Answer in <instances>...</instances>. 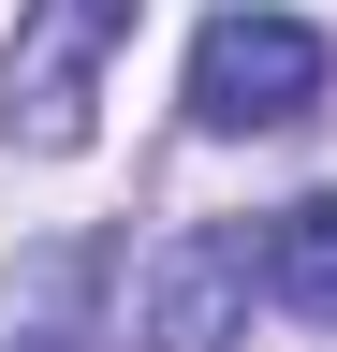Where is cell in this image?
I'll return each mask as SVG.
<instances>
[{"label":"cell","instance_id":"cell-2","mask_svg":"<svg viewBox=\"0 0 337 352\" xmlns=\"http://www.w3.org/2000/svg\"><path fill=\"white\" fill-rule=\"evenodd\" d=\"M323 30L308 15H279V0H235V15H205V44H191V118L205 132H293L323 103Z\"/></svg>","mask_w":337,"mask_h":352},{"label":"cell","instance_id":"cell-1","mask_svg":"<svg viewBox=\"0 0 337 352\" xmlns=\"http://www.w3.org/2000/svg\"><path fill=\"white\" fill-rule=\"evenodd\" d=\"M132 15H147V0H15V44H0V147H30V162L89 147Z\"/></svg>","mask_w":337,"mask_h":352},{"label":"cell","instance_id":"cell-5","mask_svg":"<svg viewBox=\"0 0 337 352\" xmlns=\"http://www.w3.org/2000/svg\"><path fill=\"white\" fill-rule=\"evenodd\" d=\"M264 294L293 323H337V191H308V206L264 220Z\"/></svg>","mask_w":337,"mask_h":352},{"label":"cell","instance_id":"cell-3","mask_svg":"<svg viewBox=\"0 0 337 352\" xmlns=\"http://www.w3.org/2000/svg\"><path fill=\"white\" fill-rule=\"evenodd\" d=\"M249 294H264V235H249V220H191V235L147 264V352H235Z\"/></svg>","mask_w":337,"mask_h":352},{"label":"cell","instance_id":"cell-4","mask_svg":"<svg viewBox=\"0 0 337 352\" xmlns=\"http://www.w3.org/2000/svg\"><path fill=\"white\" fill-rule=\"evenodd\" d=\"M103 294H117V250L103 235H59L15 264V308H0V352H103Z\"/></svg>","mask_w":337,"mask_h":352}]
</instances>
